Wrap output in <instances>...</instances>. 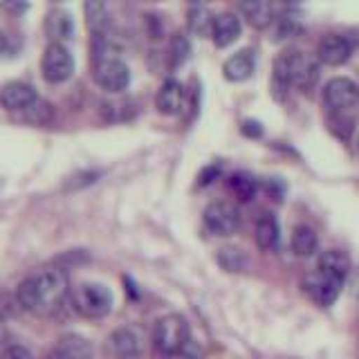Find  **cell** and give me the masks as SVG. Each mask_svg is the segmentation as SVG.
Listing matches in <instances>:
<instances>
[{"mask_svg": "<svg viewBox=\"0 0 359 359\" xmlns=\"http://www.w3.org/2000/svg\"><path fill=\"white\" fill-rule=\"evenodd\" d=\"M70 294L67 274L59 267H43L29 274L16 290V301L22 310L36 317H52L56 314Z\"/></svg>", "mask_w": 359, "mask_h": 359, "instance_id": "6da1fadb", "label": "cell"}, {"mask_svg": "<svg viewBox=\"0 0 359 359\" xmlns=\"http://www.w3.org/2000/svg\"><path fill=\"white\" fill-rule=\"evenodd\" d=\"M93 76L101 90L106 93H121L130 83V70L123 63L115 48L104 39L95 36L93 45Z\"/></svg>", "mask_w": 359, "mask_h": 359, "instance_id": "7a4b0ae2", "label": "cell"}, {"mask_svg": "<svg viewBox=\"0 0 359 359\" xmlns=\"http://www.w3.org/2000/svg\"><path fill=\"white\" fill-rule=\"evenodd\" d=\"M317 76H319L317 61L299 50H287L274 61V81L280 88L287 86L308 88L317 81Z\"/></svg>", "mask_w": 359, "mask_h": 359, "instance_id": "3957f363", "label": "cell"}, {"mask_svg": "<svg viewBox=\"0 0 359 359\" xmlns=\"http://www.w3.org/2000/svg\"><path fill=\"white\" fill-rule=\"evenodd\" d=\"M189 341H191L189 323L182 314H166V317H162L155 323L153 344L157 348V353H162L164 357H171L177 351H182Z\"/></svg>", "mask_w": 359, "mask_h": 359, "instance_id": "277c9868", "label": "cell"}, {"mask_svg": "<svg viewBox=\"0 0 359 359\" xmlns=\"http://www.w3.org/2000/svg\"><path fill=\"white\" fill-rule=\"evenodd\" d=\"M72 306L86 319H104L112 310V292L104 283H81L72 292Z\"/></svg>", "mask_w": 359, "mask_h": 359, "instance_id": "5b68a950", "label": "cell"}, {"mask_svg": "<svg viewBox=\"0 0 359 359\" xmlns=\"http://www.w3.org/2000/svg\"><path fill=\"white\" fill-rule=\"evenodd\" d=\"M41 72L45 81L50 83H63L74 72V56L63 43H50L43 52L41 59Z\"/></svg>", "mask_w": 359, "mask_h": 359, "instance_id": "8992f818", "label": "cell"}, {"mask_svg": "<svg viewBox=\"0 0 359 359\" xmlns=\"http://www.w3.org/2000/svg\"><path fill=\"white\" fill-rule=\"evenodd\" d=\"M323 101L332 112H346L359 104V86L348 76H334L323 88Z\"/></svg>", "mask_w": 359, "mask_h": 359, "instance_id": "52a82bcc", "label": "cell"}, {"mask_svg": "<svg viewBox=\"0 0 359 359\" xmlns=\"http://www.w3.org/2000/svg\"><path fill=\"white\" fill-rule=\"evenodd\" d=\"M205 224L216 236H231L241 227V211L233 202L218 200L205 209Z\"/></svg>", "mask_w": 359, "mask_h": 359, "instance_id": "ba28073f", "label": "cell"}, {"mask_svg": "<svg viewBox=\"0 0 359 359\" xmlns=\"http://www.w3.org/2000/svg\"><path fill=\"white\" fill-rule=\"evenodd\" d=\"M341 287H344L341 280H337L332 276H325L319 272V269H314L312 274H308L306 278H303V290H306V294L321 308H330L332 303L339 299Z\"/></svg>", "mask_w": 359, "mask_h": 359, "instance_id": "9c48e42d", "label": "cell"}, {"mask_svg": "<svg viewBox=\"0 0 359 359\" xmlns=\"http://www.w3.org/2000/svg\"><path fill=\"white\" fill-rule=\"evenodd\" d=\"M142 334L135 328H117L106 339V353L112 359H135L142 355Z\"/></svg>", "mask_w": 359, "mask_h": 359, "instance_id": "30bf717a", "label": "cell"}, {"mask_svg": "<svg viewBox=\"0 0 359 359\" xmlns=\"http://www.w3.org/2000/svg\"><path fill=\"white\" fill-rule=\"evenodd\" d=\"M39 99L41 97L36 95V90H34L29 83H22V81H11L0 90V106L9 112H14V115L25 112L27 108H32L34 104H36Z\"/></svg>", "mask_w": 359, "mask_h": 359, "instance_id": "8fae6325", "label": "cell"}, {"mask_svg": "<svg viewBox=\"0 0 359 359\" xmlns=\"http://www.w3.org/2000/svg\"><path fill=\"white\" fill-rule=\"evenodd\" d=\"M351 54H353V43L346 36H341V34H328V36H323L317 50L319 61L325 65H341L351 59Z\"/></svg>", "mask_w": 359, "mask_h": 359, "instance_id": "7c38bea8", "label": "cell"}, {"mask_svg": "<svg viewBox=\"0 0 359 359\" xmlns=\"http://www.w3.org/2000/svg\"><path fill=\"white\" fill-rule=\"evenodd\" d=\"M241 18L236 14H218L211 20V39L218 48H227L241 36Z\"/></svg>", "mask_w": 359, "mask_h": 359, "instance_id": "4fadbf2b", "label": "cell"}, {"mask_svg": "<svg viewBox=\"0 0 359 359\" xmlns=\"http://www.w3.org/2000/svg\"><path fill=\"white\" fill-rule=\"evenodd\" d=\"M184 104V90L175 79H166V81L157 90L155 106L162 115H177L180 108Z\"/></svg>", "mask_w": 359, "mask_h": 359, "instance_id": "5bb4252c", "label": "cell"}, {"mask_svg": "<svg viewBox=\"0 0 359 359\" xmlns=\"http://www.w3.org/2000/svg\"><path fill=\"white\" fill-rule=\"evenodd\" d=\"M222 72H224V79H229V81H233V83L250 79L252 72H254V54H252V50H241V52H236L233 56H229V59L224 61V65H222Z\"/></svg>", "mask_w": 359, "mask_h": 359, "instance_id": "9a60e30c", "label": "cell"}, {"mask_svg": "<svg viewBox=\"0 0 359 359\" xmlns=\"http://www.w3.org/2000/svg\"><path fill=\"white\" fill-rule=\"evenodd\" d=\"M317 269L325 276H332L337 280H346L348 269H351V258H348L341 250H328L319 256V265Z\"/></svg>", "mask_w": 359, "mask_h": 359, "instance_id": "2e32d148", "label": "cell"}, {"mask_svg": "<svg viewBox=\"0 0 359 359\" xmlns=\"http://www.w3.org/2000/svg\"><path fill=\"white\" fill-rule=\"evenodd\" d=\"M72 32H74L72 16L63 9H54L48 14V18H45V34L52 39V43L72 39Z\"/></svg>", "mask_w": 359, "mask_h": 359, "instance_id": "e0dca14e", "label": "cell"}, {"mask_svg": "<svg viewBox=\"0 0 359 359\" xmlns=\"http://www.w3.org/2000/svg\"><path fill=\"white\" fill-rule=\"evenodd\" d=\"M280 241V227L272 213H263L256 220V243L261 250H276Z\"/></svg>", "mask_w": 359, "mask_h": 359, "instance_id": "ac0fdd59", "label": "cell"}, {"mask_svg": "<svg viewBox=\"0 0 359 359\" xmlns=\"http://www.w3.org/2000/svg\"><path fill=\"white\" fill-rule=\"evenodd\" d=\"M317 250H319V238L314 229L308 227V224H299L294 233H292V252L301 258H308L312 254H317Z\"/></svg>", "mask_w": 359, "mask_h": 359, "instance_id": "d6986e66", "label": "cell"}, {"mask_svg": "<svg viewBox=\"0 0 359 359\" xmlns=\"http://www.w3.org/2000/svg\"><path fill=\"white\" fill-rule=\"evenodd\" d=\"M241 11L252 27H267L272 22L274 9L269 3H263V0H250V3H241Z\"/></svg>", "mask_w": 359, "mask_h": 359, "instance_id": "ffe728a7", "label": "cell"}, {"mask_svg": "<svg viewBox=\"0 0 359 359\" xmlns=\"http://www.w3.org/2000/svg\"><path fill=\"white\" fill-rule=\"evenodd\" d=\"M86 11V22L88 29L95 34V36H104V27L108 22V9L104 3H97V0H90V3L83 5Z\"/></svg>", "mask_w": 359, "mask_h": 359, "instance_id": "44dd1931", "label": "cell"}, {"mask_svg": "<svg viewBox=\"0 0 359 359\" xmlns=\"http://www.w3.org/2000/svg\"><path fill=\"white\" fill-rule=\"evenodd\" d=\"M229 191L231 194L238 198L241 202H250L254 196H256V180L252 175H247V173H233L229 177Z\"/></svg>", "mask_w": 359, "mask_h": 359, "instance_id": "7402d4cb", "label": "cell"}, {"mask_svg": "<svg viewBox=\"0 0 359 359\" xmlns=\"http://www.w3.org/2000/svg\"><path fill=\"white\" fill-rule=\"evenodd\" d=\"M218 265L227 272H241L247 267V256L238 250V247H222L218 252Z\"/></svg>", "mask_w": 359, "mask_h": 359, "instance_id": "603a6c76", "label": "cell"}, {"mask_svg": "<svg viewBox=\"0 0 359 359\" xmlns=\"http://www.w3.org/2000/svg\"><path fill=\"white\" fill-rule=\"evenodd\" d=\"M59 346L65 348L67 353L74 355L76 359H90L93 357V346H90L88 339H83V337L79 334H65L59 339Z\"/></svg>", "mask_w": 359, "mask_h": 359, "instance_id": "cb8c5ba5", "label": "cell"}, {"mask_svg": "<svg viewBox=\"0 0 359 359\" xmlns=\"http://www.w3.org/2000/svg\"><path fill=\"white\" fill-rule=\"evenodd\" d=\"M168 59H171V65L173 67H180L191 54V43L189 39L184 36V34H175V36L171 39V48H168Z\"/></svg>", "mask_w": 359, "mask_h": 359, "instance_id": "d4e9b609", "label": "cell"}, {"mask_svg": "<svg viewBox=\"0 0 359 359\" xmlns=\"http://www.w3.org/2000/svg\"><path fill=\"white\" fill-rule=\"evenodd\" d=\"M16 117L22 121H29V123H45L52 117V106L48 104V101L39 99L32 108H27L25 112H20V115H16Z\"/></svg>", "mask_w": 359, "mask_h": 359, "instance_id": "484cf974", "label": "cell"}, {"mask_svg": "<svg viewBox=\"0 0 359 359\" xmlns=\"http://www.w3.org/2000/svg\"><path fill=\"white\" fill-rule=\"evenodd\" d=\"M209 11L205 9V7H200V5H196V7H191L189 9V27H191V32H196V34H207V29H209Z\"/></svg>", "mask_w": 359, "mask_h": 359, "instance_id": "4316f807", "label": "cell"}, {"mask_svg": "<svg viewBox=\"0 0 359 359\" xmlns=\"http://www.w3.org/2000/svg\"><path fill=\"white\" fill-rule=\"evenodd\" d=\"M301 32V25L294 20V18H290V16H285V18H280V22H278V27H276V41H280V39H290V36H294V34H299Z\"/></svg>", "mask_w": 359, "mask_h": 359, "instance_id": "83f0119b", "label": "cell"}, {"mask_svg": "<svg viewBox=\"0 0 359 359\" xmlns=\"http://www.w3.org/2000/svg\"><path fill=\"white\" fill-rule=\"evenodd\" d=\"M166 359H205V353H202V348L196 341H189L182 351H177L175 355L166 357Z\"/></svg>", "mask_w": 359, "mask_h": 359, "instance_id": "f1b7e54d", "label": "cell"}, {"mask_svg": "<svg viewBox=\"0 0 359 359\" xmlns=\"http://www.w3.org/2000/svg\"><path fill=\"white\" fill-rule=\"evenodd\" d=\"M0 359H34L32 351L25 346H18V344H11L7 346L3 353H0Z\"/></svg>", "mask_w": 359, "mask_h": 359, "instance_id": "f546056e", "label": "cell"}, {"mask_svg": "<svg viewBox=\"0 0 359 359\" xmlns=\"http://www.w3.org/2000/svg\"><path fill=\"white\" fill-rule=\"evenodd\" d=\"M218 173H220V166H218V164H213L211 168H205V171H202L200 177H198V184H200V187L211 184V182H213V177H216Z\"/></svg>", "mask_w": 359, "mask_h": 359, "instance_id": "4dcf8cb0", "label": "cell"}, {"mask_svg": "<svg viewBox=\"0 0 359 359\" xmlns=\"http://www.w3.org/2000/svg\"><path fill=\"white\" fill-rule=\"evenodd\" d=\"M43 359H76V357L70 355V353L65 351V348H61L59 344H56L50 353H45V355H43Z\"/></svg>", "mask_w": 359, "mask_h": 359, "instance_id": "1f68e13d", "label": "cell"}, {"mask_svg": "<svg viewBox=\"0 0 359 359\" xmlns=\"http://www.w3.org/2000/svg\"><path fill=\"white\" fill-rule=\"evenodd\" d=\"M243 133L250 135V137H258V135L263 133V128H261V123H256V121H245L243 123Z\"/></svg>", "mask_w": 359, "mask_h": 359, "instance_id": "d6a6232c", "label": "cell"}, {"mask_svg": "<svg viewBox=\"0 0 359 359\" xmlns=\"http://www.w3.org/2000/svg\"><path fill=\"white\" fill-rule=\"evenodd\" d=\"M5 50H7V36L0 32V52H5Z\"/></svg>", "mask_w": 359, "mask_h": 359, "instance_id": "836d02e7", "label": "cell"}]
</instances>
